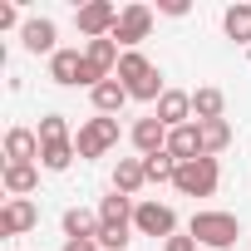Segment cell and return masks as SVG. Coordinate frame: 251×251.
Returning a JSON list of instances; mask_svg holds the SVG:
<instances>
[{
    "instance_id": "6da1fadb",
    "label": "cell",
    "mask_w": 251,
    "mask_h": 251,
    "mask_svg": "<svg viewBox=\"0 0 251 251\" xmlns=\"http://www.w3.org/2000/svg\"><path fill=\"white\" fill-rule=\"evenodd\" d=\"M187 236H192L197 246L226 251V246L241 236V222H236L231 212H192V222H187Z\"/></svg>"
},
{
    "instance_id": "7a4b0ae2",
    "label": "cell",
    "mask_w": 251,
    "mask_h": 251,
    "mask_svg": "<svg viewBox=\"0 0 251 251\" xmlns=\"http://www.w3.org/2000/svg\"><path fill=\"white\" fill-rule=\"evenodd\" d=\"M217 182H222V163H217V158L177 163V177H173V187H177L182 197H212V192H217Z\"/></svg>"
},
{
    "instance_id": "3957f363",
    "label": "cell",
    "mask_w": 251,
    "mask_h": 251,
    "mask_svg": "<svg viewBox=\"0 0 251 251\" xmlns=\"http://www.w3.org/2000/svg\"><path fill=\"white\" fill-rule=\"evenodd\" d=\"M113 143H118V118H103V113L79 123V133H74V153L79 158H103Z\"/></svg>"
},
{
    "instance_id": "277c9868",
    "label": "cell",
    "mask_w": 251,
    "mask_h": 251,
    "mask_svg": "<svg viewBox=\"0 0 251 251\" xmlns=\"http://www.w3.org/2000/svg\"><path fill=\"white\" fill-rule=\"evenodd\" d=\"M118 5L113 0H89V5H79V15H74V25H79V35H89V40H108L113 30H118Z\"/></svg>"
},
{
    "instance_id": "5b68a950",
    "label": "cell",
    "mask_w": 251,
    "mask_h": 251,
    "mask_svg": "<svg viewBox=\"0 0 251 251\" xmlns=\"http://www.w3.org/2000/svg\"><path fill=\"white\" fill-rule=\"evenodd\" d=\"M153 35V10L148 5H123V15H118V30H113V40H118V50H138L143 40Z\"/></svg>"
},
{
    "instance_id": "8992f818",
    "label": "cell",
    "mask_w": 251,
    "mask_h": 251,
    "mask_svg": "<svg viewBox=\"0 0 251 251\" xmlns=\"http://www.w3.org/2000/svg\"><path fill=\"white\" fill-rule=\"evenodd\" d=\"M133 231L138 236H177V212L168 207V202H138V212H133Z\"/></svg>"
},
{
    "instance_id": "52a82bcc",
    "label": "cell",
    "mask_w": 251,
    "mask_h": 251,
    "mask_svg": "<svg viewBox=\"0 0 251 251\" xmlns=\"http://www.w3.org/2000/svg\"><path fill=\"white\" fill-rule=\"evenodd\" d=\"M40 226V207L30 197H10L5 207H0V236H25Z\"/></svg>"
},
{
    "instance_id": "ba28073f",
    "label": "cell",
    "mask_w": 251,
    "mask_h": 251,
    "mask_svg": "<svg viewBox=\"0 0 251 251\" xmlns=\"http://www.w3.org/2000/svg\"><path fill=\"white\" fill-rule=\"evenodd\" d=\"M153 118L163 123L168 133H173V128H182V123H192V94H182V89H168V94L153 103Z\"/></svg>"
},
{
    "instance_id": "9c48e42d",
    "label": "cell",
    "mask_w": 251,
    "mask_h": 251,
    "mask_svg": "<svg viewBox=\"0 0 251 251\" xmlns=\"http://www.w3.org/2000/svg\"><path fill=\"white\" fill-rule=\"evenodd\" d=\"M20 40H25V50H30V54H50V59L59 54V50H54L59 30H54V20H45V15H30V20L20 25Z\"/></svg>"
},
{
    "instance_id": "30bf717a",
    "label": "cell",
    "mask_w": 251,
    "mask_h": 251,
    "mask_svg": "<svg viewBox=\"0 0 251 251\" xmlns=\"http://www.w3.org/2000/svg\"><path fill=\"white\" fill-rule=\"evenodd\" d=\"M168 153H173L177 163L207 158V148H202V123H182V128H173V133H168Z\"/></svg>"
},
{
    "instance_id": "8fae6325",
    "label": "cell",
    "mask_w": 251,
    "mask_h": 251,
    "mask_svg": "<svg viewBox=\"0 0 251 251\" xmlns=\"http://www.w3.org/2000/svg\"><path fill=\"white\" fill-rule=\"evenodd\" d=\"M59 226H64V241H99V231H103L99 212H84V207H69L59 217Z\"/></svg>"
},
{
    "instance_id": "7c38bea8",
    "label": "cell",
    "mask_w": 251,
    "mask_h": 251,
    "mask_svg": "<svg viewBox=\"0 0 251 251\" xmlns=\"http://www.w3.org/2000/svg\"><path fill=\"white\" fill-rule=\"evenodd\" d=\"M128 138H133V148H138L143 158H153V153H163V148H168V128H163L153 113L133 123V133H128Z\"/></svg>"
},
{
    "instance_id": "4fadbf2b",
    "label": "cell",
    "mask_w": 251,
    "mask_h": 251,
    "mask_svg": "<svg viewBox=\"0 0 251 251\" xmlns=\"http://www.w3.org/2000/svg\"><path fill=\"white\" fill-rule=\"evenodd\" d=\"M0 182H5V192H10V197H30V192L40 187V163H5Z\"/></svg>"
},
{
    "instance_id": "5bb4252c",
    "label": "cell",
    "mask_w": 251,
    "mask_h": 251,
    "mask_svg": "<svg viewBox=\"0 0 251 251\" xmlns=\"http://www.w3.org/2000/svg\"><path fill=\"white\" fill-rule=\"evenodd\" d=\"M5 163H40V133L35 128H10L5 133Z\"/></svg>"
},
{
    "instance_id": "9a60e30c",
    "label": "cell",
    "mask_w": 251,
    "mask_h": 251,
    "mask_svg": "<svg viewBox=\"0 0 251 251\" xmlns=\"http://www.w3.org/2000/svg\"><path fill=\"white\" fill-rule=\"evenodd\" d=\"M50 79L64 84V89H74V84L84 79V54H79V50H59V54L50 59Z\"/></svg>"
},
{
    "instance_id": "2e32d148",
    "label": "cell",
    "mask_w": 251,
    "mask_h": 251,
    "mask_svg": "<svg viewBox=\"0 0 251 251\" xmlns=\"http://www.w3.org/2000/svg\"><path fill=\"white\" fill-rule=\"evenodd\" d=\"M143 182H148V173H143V158H118V163H113V192L133 197Z\"/></svg>"
},
{
    "instance_id": "e0dca14e",
    "label": "cell",
    "mask_w": 251,
    "mask_h": 251,
    "mask_svg": "<svg viewBox=\"0 0 251 251\" xmlns=\"http://www.w3.org/2000/svg\"><path fill=\"white\" fill-rule=\"evenodd\" d=\"M89 99H94V113H103V118H113L123 103H128V89H123L118 79H103L99 89H89Z\"/></svg>"
},
{
    "instance_id": "ac0fdd59",
    "label": "cell",
    "mask_w": 251,
    "mask_h": 251,
    "mask_svg": "<svg viewBox=\"0 0 251 251\" xmlns=\"http://www.w3.org/2000/svg\"><path fill=\"white\" fill-rule=\"evenodd\" d=\"M153 69H158V64H148L138 50H123V59H118V74H113V79H118L123 89H138V84H143Z\"/></svg>"
},
{
    "instance_id": "d6986e66",
    "label": "cell",
    "mask_w": 251,
    "mask_h": 251,
    "mask_svg": "<svg viewBox=\"0 0 251 251\" xmlns=\"http://www.w3.org/2000/svg\"><path fill=\"white\" fill-rule=\"evenodd\" d=\"M133 197H123V192H113V197H103L99 202V222L103 226H133Z\"/></svg>"
},
{
    "instance_id": "ffe728a7",
    "label": "cell",
    "mask_w": 251,
    "mask_h": 251,
    "mask_svg": "<svg viewBox=\"0 0 251 251\" xmlns=\"http://www.w3.org/2000/svg\"><path fill=\"white\" fill-rule=\"evenodd\" d=\"M222 108H226V94L222 89H197L192 94V123H212V118H222Z\"/></svg>"
},
{
    "instance_id": "44dd1931",
    "label": "cell",
    "mask_w": 251,
    "mask_h": 251,
    "mask_svg": "<svg viewBox=\"0 0 251 251\" xmlns=\"http://www.w3.org/2000/svg\"><path fill=\"white\" fill-rule=\"evenodd\" d=\"M222 30H226V40H236V45L251 50V5H226Z\"/></svg>"
},
{
    "instance_id": "7402d4cb",
    "label": "cell",
    "mask_w": 251,
    "mask_h": 251,
    "mask_svg": "<svg viewBox=\"0 0 251 251\" xmlns=\"http://www.w3.org/2000/svg\"><path fill=\"white\" fill-rule=\"evenodd\" d=\"M35 133H40V148H50V143H74V138H69V118H64V113H45Z\"/></svg>"
},
{
    "instance_id": "603a6c76",
    "label": "cell",
    "mask_w": 251,
    "mask_h": 251,
    "mask_svg": "<svg viewBox=\"0 0 251 251\" xmlns=\"http://www.w3.org/2000/svg\"><path fill=\"white\" fill-rule=\"evenodd\" d=\"M226 143H231V123H226V118H212V123H202V148H207V158H217Z\"/></svg>"
},
{
    "instance_id": "cb8c5ba5",
    "label": "cell",
    "mask_w": 251,
    "mask_h": 251,
    "mask_svg": "<svg viewBox=\"0 0 251 251\" xmlns=\"http://www.w3.org/2000/svg\"><path fill=\"white\" fill-rule=\"evenodd\" d=\"M74 158H79L74 143H50V148H40V168H45V173H64Z\"/></svg>"
},
{
    "instance_id": "d4e9b609",
    "label": "cell",
    "mask_w": 251,
    "mask_h": 251,
    "mask_svg": "<svg viewBox=\"0 0 251 251\" xmlns=\"http://www.w3.org/2000/svg\"><path fill=\"white\" fill-rule=\"evenodd\" d=\"M143 173H148V182H173V177H177V158L163 148V153L143 158Z\"/></svg>"
},
{
    "instance_id": "484cf974",
    "label": "cell",
    "mask_w": 251,
    "mask_h": 251,
    "mask_svg": "<svg viewBox=\"0 0 251 251\" xmlns=\"http://www.w3.org/2000/svg\"><path fill=\"white\" fill-rule=\"evenodd\" d=\"M128 231L133 226H103L99 231V251H128Z\"/></svg>"
},
{
    "instance_id": "4316f807",
    "label": "cell",
    "mask_w": 251,
    "mask_h": 251,
    "mask_svg": "<svg viewBox=\"0 0 251 251\" xmlns=\"http://www.w3.org/2000/svg\"><path fill=\"white\" fill-rule=\"evenodd\" d=\"M15 25H25V20H20V10H15V5H5V0H0V30H15Z\"/></svg>"
},
{
    "instance_id": "83f0119b",
    "label": "cell",
    "mask_w": 251,
    "mask_h": 251,
    "mask_svg": "<svg viewBox=\"0 0 251 251\" xmlns=\"http://www.w3.org/2000/svg\"><path fill=\"white\" fill-rule=\"evenodd\" d=\"M163 251H197V241H192V236H168Z\"/></svg>"
},
{
    "instance_id": "f1b7e54d",
    "label": "cell",
    "mask_w": 251,
    "mask_h": 251,
    "mask_svg": "<svg viewBox=\"0 0 251 251\" xmlns=\"http://www.w3.org/2000/svg\"><path fill=\"white\" fill-rule=\"evenodd\" d=\"M158 10H163V15H173V20H177V15H187V0H163V5H158Z\"/></svg>"
},
{
    "instance_id": "f546056e",
    "label": "cell",
    "mask_w": 251,
    "mask_h": 251,
    "mask_svg": "<svg viewBox=\"0 0 251 251\" xmlns=\"http://www.w3.org/2000/svg\"><path fill=\"white\" fill-rule=\"evenodd\" d=\"M59 251H99V241H64Z\"/></svg>"
}]
</instances>
